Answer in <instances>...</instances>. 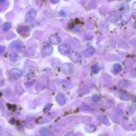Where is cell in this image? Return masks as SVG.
<instances>
[{"instance_id":"obj_1","label":"cell","mask_w":136,"mask_h":136,"mask_svg":"<svg viewBox=\"0 0 136 136\" xmlns=\"http://www.w3.org/2000/svg\"><path fill=\"white\" fill-rule=\"evenodd\" d=\"M61 70L63 72L67 74H72L74 71V66L70 63H66L61 66Z\"/></svg>"},{"instance_id":"obj_2","label":"cell","mask_w":136,"mask_h":136,"mask_svg":"<svg viewBox=\"0 0 136 136\" xmlns=\"http://www.w3.org/2000/svg\"><path fill=\"white\" fill-rule=\"evenodd\" d=\"M58 50L61 54L63 55L68 54L70 52L71 46L68 44L64 43V44L59 45L58 47Z\"/></svg>"},{"instance_id":"obj_3","label":"cell","mask_w":136,"mask_h":136,"mask_svg":"<svg viewBox=\"0 0 136 136\" xmlns=\"http://www.w3.org/2000/svg\"><path fill=\"white\" fill-rule=\"evenodd\" d=\"M37 12L34 9H31L29 10L25 16V20L26 22H30L36 18Z\"/></svg>"},{"instance_id":"obj_4","label":"cell","mask_w":136,"mask_h":136,"mask_svg":"<svg viewBox=\"0 0 136 136\" xmlns=\"http://www.w3.org/2000/svg\"><path fill=\"white\" fill-rule=\"evenodd\" d=\"M23 46V43L21 41L15 40L11 43V44L10 45V48H11L12 50L20 51L22 49Z\"/></svg>"},{"instance_id":"obj_5","label":"cell","mask_w":136,"mask_h":136,"mask_svg":"<svg viewBox=\"0 0 136 136\" xmlns=\"http://www.w3.org/2000/svg\"><path fill=\"white\" fill-rule=\"evenodd\" d=\"M9 74L11 77L15 79H18L22 75V71L18 68H15L12 69L9 72Z\"/></svg>"},{"instance_id":"obj_6","label":"cell","mask_w":136,"mask_h":136,"mask_svg":"<svg viewBox=\"0 0 136 136\" xmlns=\"http://www.w3.org/2000/svg\"><path fill=\"white\" fill-rule=\"evenodd\" d=\"M33 70H34V68H33V66H26L23 69L22 71V76L25 77H28L30 76L33 74Z\"/></svg>"},{"instance_id":"obj_7","label":"cell","mask_w":136,"mask_h":136,"mask_svg":"<svg viewBox=\"0 0 136 136\" xmlns=\"http://www.w3.org/2000/svg\"><path fill=\"white\" fill-rule=\"evenodd\" d=\"M53 47L51 45H47L43 47L42 50V53L43 56H47L52 54L53 53Z\"/></svg>"},{"instance_id":"obj_8","label":"cell","mask_w":136,"mask_h":136,"mask_svg":"<svg viewBox=\"0 0 136 136\" xmlns=\"http://www.w3.org/2000/svg\"><path fill=\"white\" fill-rule=\"evenodd\" d=\"M132 15V12L131 10H128L122 13L121 17V20L123 22H127L131 18Z\"/></svg>"},{"instance_id":"obj_9","label":"cell","mask_w":136,"mask_h":136,"mask_svg":"<svg viewBox=\"0 0 136 136\" xmlns=\"http://www.w3.org/2000/svg\"><path fill=\"white\" fill-rule=\"evenodd\" d=\"M61 37L60 36H58L56 35H52L50 36V38H49V41L53 45H58L61 42Z\"/></svg>"},{"instance_id":"obj_10","label":"cell","mask_w":136,"mask_h":136,"mask_svg":"<svg viewBox=\"0 0 136 136\" xmlns=\"http://www.w3.org/2000/svg\"><path fill=\"white\" fill-rule=\"evenodd\" d=\"M56 100L59 105L63 106L66 104V99L63 94L60 93L57 95L56 96Z\"/></svg>"},{"instance_id":"obj_11","label":"cell","mask_w":136,"mask_h":136,"mask_svg":"<svg viewBox=\"0 0 136 136\" xmlns=\"http://www.w3.org/2000/svg\"><path fill=\"white\" fill-rule=\"evenodd\" d=\"M69 58L72 62L74 63L78 62L80 60V54L76 51H72L69 54Z\"/></svg>"},{"instance_id":"obj_12","label":"cell","mask_w":136,"mask_h":136,"mask_svg":"<svg viewBox=\"0 0 136 136\" xmlns=\"http://www.w3.org/2000/svg\"><path fill=\"white\" fill-rule=\"evenodd\" d=\"M62 62L58 59H54L52 61V66L54 70H57L61 66Z\"/></svg>"},{"instance_id":"obj_13","label":"cell","mask_w":136,"mask_h":136,"mask_svg":"<svg viewBox=\"0 0 136 136\" xmlns=\"http://www.w3.org/2000/svg\"><path fill=\"white\" fill-rule=\"evenodd\" d=\"M10 59L11 62L12 63H15V64L17 62H20V57L15 53H12L10 54Z\"/></svg>"},{"instance_id":"obj_14","label":"cell","mask_w":136,"mask_h":136,"mask_svg":"<svg viewBox=\"0 0 136 136\" xmlns=\"http://www.w3.org/2000/svg\"><path fill=\"white\" fill-rule=\"evenodd\" d=\"M95 52V50L92 46L88 47L85 52V55L87 57H90L92 56Z\"/></svg>"},{"instance_id":"obj_15","label":"cell","mask_w":136,"mask_h":136,"mask_svg":"<svg viewBox=\"0 0 136 136\" xmlns=\"http://www.w3.org/2000/svg\"><path fill=\"white\" fill-rule=\"evenodd\" d=\"M39 133L42 136H48L50 134V130L46 127H41L39 129Z\"/></svg>"},{"instance_id":"obj_16","label":"cell","mask_w":136,"mask_h":136,"mask_svg":"<svg viewBox=\"0 0 136 136\" xmlns=\"http://www.w3.org/2000/svg\"><path fill=\"white\" fill-rule=\"evenodd\" d=\"M96 128L92 125H87L85 127V130L88 132H92L96 130Z\"/></svg>"},{"instance_id":"obj_17","label":"cell","mask_w":136,"mask_h":136,"mask_svg":"<svg viewBox=\"0 0 136 136\" xmlns=\"http://www.w3.org/2000/svg\"><path fill=\"white\" fill-rule=\"evenodd\" d=\"M12 24L11 22H7L4 23L3 26V30L4 32H7V30H9L11 28Z\"/></svg>"},{"instance_id":"obj_18","label":"cell","mask_w":136,"mask_h":136,"mask_svg":"<svg viewBox=\"0 0 136 136\" xmlns=\"http://www.w3.org/2000/svg\"><path fill=\"white\" fill-rule=\"evenodd\" d=\"M113 70L115 73L119 74L122 70V66L120 64H115L113 66Z\"/></svg>"},{"instance_id":"obj_19","label":"cell","mask_w":136,"mask_h":136,"mask_svg":"<svg viewBox=\"0 0 136 136\" xmlns=\"http://www.w3.org/2000/svg\"><path fill=\"white\" fill-rule=\"evenodd\" d=\"M29 28L28 26H23L22 28L20 29V31L21 32H20V33H25V32H28V31H29Z\"/></svg>"},{"instance_id":"obj_20","label":"cell","mask_w":136,"mask_h":136,"mask_svg":"<svg viewBox=\"0 0 136 136\" xmlns=\"http://www.w3.org/2000/svg\"><path fill=\"white\" fill-rule=\"evenodd\" d=\"M92 69V72H93L94 74H98V72H99V68L97 66H96V65L93 66Z\"/></svg>"},{"instance_id":"obj_21","label":"cell","mask_w":136,"mask_h":136,"mask_svg":"<svg viewBox=\"0 0 136 136\" xmlns=\"http://www.w3.org/2000/svg\"><path fill=\"white\" fill-rule=\"evenodd\" d=\"M92 99L95 102H98L100 100V97H99V95H94L92 96Z\"/></svg>"},{"instance_id":"obj_22","label":"cell","mask_w":136,"mask_h":136,"mask_svg":"<svg viewBox=\"0 0 136 136\" xmlns=\"http://www.w3.org/2000/svg\"><path fill=\"white\" fill-rule=\"evenodd\" d=\"M6 47L4 46H2V45H0V54L4 52L5 51Z\"/></svg>"},{"instance_id":"obj_23","label":"cell","mask_w":136,"mask_h":136,"mask_svg":"<svg viewBox=\"0 0 136 136\" xmlns=\"http://www.w3.org/2000/svg\"><path fill=\"white\" fill-rule=\"evenodd\" d=\"M60 15L61 16H62V17H65L66 15V12H65L64 10H61L60 11Z\"/></svg>"},{"instance_id":"obj_24","label":"cell","mask_w":136,"mask_h":136,"mask_svg":"<svg viewBox=\"0 0 136 136\" xmlns=\"http://www.w3.org/2000/svg\"><path fill=\"white\" fill-rule=\"evenodd\" d=\"M50 108H51V106L50 104H47V105L46 106V107L45 108V109L44 110V112H47V111H48V110H50Z\"/></svg>"},{"instance_id":"obj_25","label":"cell","mask_w":136,"mask_h":136,"mask_svg":"<svg viewBox=\"0 0 136 136\" xmlns=\"http://www.w3.org/2000/svg\"><path fill=\"white\" fill-rule=\"evenodd\" d=\"M60 2V0H50V2L53 4H57L59 3Z\"/></svg>"},{"instance_id":"obj_26","label":"cell","mask_w":136,"mask_h":136,"mask_svg":"<svg viewBox=\"0 0 136 136\" xmlns=\"http://www.w3.org/2000/svg\"><path fill=\"white\" fill-rule=\"evenodd\" d=\"M66 136H74V134L71 132H68V133L66 134Z\"/></svg>"},{"instance_id":"obj_27","label":"cell","mask_w":136,"mask_h":136,"mask_svg":"<svg viewBox=\"0 0 136 136\" xmlns=\"http://www.w3.org/2000/svg\"><path fill=\"white\" fill-rule=\"evenodd\" d=\"M132 7H133V9L136 10V2H135V3L133 4V6H132Z\"/></svg>"},{"instance_id":"obj_28","label":"cell","mask_w":136,"mask_h":136,"mask_svg":"<svg viewBox=\"0 0 136 136\" xmlns=\"http://www.w3.org/2000/svg\"><path fill=\"white\" fill-rule=\"evenodd\" d=\"M2 135V129L1 127H0V136Z\"/></svg>"},{"instance_id":"obj_29","label":"cell","mask_w":136,"mask_h":136,"mask_svg":"<svg viewBox=\"0 0 136 136\" xmlns=\"http://www.w3.org/2000/svg\"><path fill=\"white\" fill-rule=\"evenodd\" d=\"M5 1H6V0H0V3H2L4 2Z\"/></svg>"},{"instance_id":"obj_30","label":"cell","mask_w":136,"mask_h":136,"mask_svg":"<svg viewBox=\"0 0 136 136\" xmlns=\"http://www.w3.org/2000/svg\"><path fill=\"white\" fill-rule=\"evenodd\" d=\"M127 1H130L131 0H127Z\"/></svg>"},{"instance_id":"obj_31","label":"cell","mask_w":136,"mask_h":136,"mask_svg":"<svg viewBox=\"0 0 136 136\" xmlns=\"http://www.w3.org/2000/svg\"><path fill=\"white\" fill-rule=\"evenodd\" d=\"M102 136V135H100V136Z\"/></svg>"},{"instance_id":"obj_32","label":"cell","mask_w":136,"mask_h":136,"mask_svg":"<svg viewBox=\"0 0 136 136\" xmlns=\"http://www.w3.org/2000/svg\"><path fill=\"white\" fill-rule=\"evenodd\" d=\"M135 99H136V96L135 97Z\"/></svg>"}]
</instances>
